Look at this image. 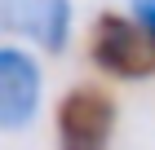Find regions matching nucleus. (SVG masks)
<instances>
[{"label":"nucleus","mask_w":155,"mask_h":150,"mask_svg":"<svg viewBox=\"0 0 155 150\" xmlns=\"http://www.w3.org/2000/svg\"><path fill=\"white\" fill-rule=\"evenodd\" d=\"M129 13L146 27V35L155 40V0H129Z\"/></svg>","instance_id":"nucleus-5"},{"label":"nucleus","mask_w":155,"mask_h":150,"mask_svg":"<svg viewBox=\"0 0 155 150\" xmlns=\"http://www.w3.org/2000/svg\"><path fill=\"white\" fill-rule=\"evenodd\" d=\"M75 31L71 0H0V35L40 53H67Z\"/></svg>","instance_id":"nucleus-4"},{"label":"nucleus","mask_w":155,"mask_h":150,"mask_svg":"<svg viewBox=\"0 0 155 150\" xmlns=\"http://www.w3.org/2000/svg\"><path fill=\"white\" fill-rule=\"evenodd\" d=\"M45 106V66L36 49L0 44V132H27Z\"/></svg>","instance_id":"nucleus-3"},{"label":"nucleus","mask_w":155,"mask_h":150,"mask_svg":"<svg viewBox=\"0 0 155 150\" xmlns=\"http://www.w3.org/2000/svg\"><path fill=\"white\" fill-rule=\"evenodd\" d=\"M89 62L107 80H124V84L155 80V40L133 13L102 9L89 27Z\"/></svg>","instance_id":"nucleus-1"},{"label":"nucleus","mask_w":155,"mask_h":150,"mask_svg":"<svg viewBox=\"0 0 155 150\" xmlns=\"http://www.w3.org/2000/svg\"><path fill=\"white\" fill-rule=\"evenodd\" d=\"M120 128V102L102 84L84 80L53 106V150H111Z\"/></svg>","instance_id":"nucleus-2"}]
</instances>
